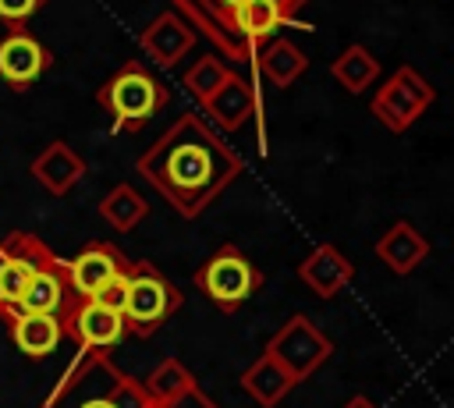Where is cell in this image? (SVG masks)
I'll return each mask as SVG.
<instances>
[{"label":"cell","mask_w":454,"mask_h":408,"mask_svg":"<svg viewBox=\"0 0 454 408\" xmlns=\"http://www.w3.org/2000/svg\"><path fill=\"white\" fill-rule=\"evenodd\" d=\"M241 156L199 117L181 114L135 163V170L184 216H199L238 174Z\"/></svg>","instance_id":"cell-1"},{"label":"cell","mask_w":454,"mask_h":408,"mask_svg":"<svg viewBox=\"0 0 454 408\" xmlns=\"http://www.w3.org/2000/svg\"><path fill=\"white\" fill-rule=\"evenodd\" d=\"M96 103L110 114V131L121 135L149 124L170 103V92L142 60H124L96 89Z\"/></svg>","instance_id":"cell-2"},{"label":"cell","mask_w":454,"mask_h":408,"mask_svg":"<svg viewBox=\"0 0 454 408\" xmlns=\"http://www.w3.org/2000/svg\"><path fill=\"white\" fill-rule=\"evenodd\" d=\"M199 291L223 312H238L259 287H262V273L248 263V255L238 245H220L195 273Z\"/></svg>","instance_id":"cell-3"},{"label":"cell","mask_w":454,"mask_h":408,"mask_svg":"<svg viewBox=\"0 0 454 408\" xmlns=\"http://www.w3.org/2000/svg\"><path fill=\"white\" fill-rule=\"evenodd\" d=\"M181 291L149 263L131 266L128 294H124V323L135 333H153L170 312H177Z\"/></svg>","instance_id":"cell-4"},{"label":"cell","mask_w":454,"mask_h":408,"mask_svg":"<svg viewBox=\"0 0 454 408\" xmlns=\"http://www.w3.org/2000/svg\"><path fill=\"white\" fill-rule=\"evenodd\" d=\"M270 358H277L291 376H294V383L298 380H305V376H312L330 355H333V341L309 319V316H291L270 341H266V348H262Z\"/></svg>","instance_id":"cell-5"},{"label":"cell","mask_w":454,"mask_h":408,"mask_svg":"<svg viewBox=\"0 0 454 408\" xmlns=\"http://www.w3.org/2000/svg\"><path fill=\"white\" fill-rule=\"evenodd\" d=\"M433 99H436L433 85H429L411 64H401V67L380 85V92L372 96L369 106H372V117H376L387 131L401 135V131L411 128V121H415Z\"/></svg>","instance_id":"cell-6"},{"label":"cell","mask_w":454,"mask_h":408,"mask_svg":"<svg viewBox=\"0 0 454 408\" xmlns=\"http://www.w3.org/2000/svg\"><path fill=\"white\" fill-rule=\"evenodd\" d=\"M53 67L50 46H43L28 28L25 32H7L0 39V82L14 92L32 89L46 71Z\"/></svg>","instance_id":"cell-7"},{"label":"cell","mask_w":454,"mask_h":408,"mask_svg":"<svg viewBox=\"0 0 454 408\" xmlns=\"http://www.w3.org/2000/svg\"><path fill=\"white\" fill-rule=\"evenodd\" d=\"M60 270H64V280H67L71 294L85 302V298H96L110 280H117V277L128 273L131 266H128V259H124L117 248L96 241V245L82 248V252H78L71 263H64Z\"/></svg>","instance_id":"cell-8"},{"label":"cell","mask_w":454,"mask_h":408,"mask_svg":"<svg viewBox=\"0 0 454 408\" xmlns=\"http://www.w3.org/2000/svg\"><path fill=\"white\" fill-rule=\"evenodd\" d=\"M46 263H53L46 255V248L35 238H25V234H14L0 248V309L4 312L14 309V302L21 298L28 280L35 277V270H43Z\"/></svg>","instance_id":"cell-9"},{"label":"cell","mask_w":454,"mask_h":408,"mask_svg":"<svg viewBox=\"0 0 454 408\" xmlns=\"http://www.w3.org/2000/svg\"><path fill=\"white\" fill-rule=\"evenodd\" d=\"M138 46L145 50V57L160 67H174L192 46H195V28L177 14V11H163L156 14L142 32H138Z\"/></svg>","instance_id":"cell-10"},{"label":"cell","mask_w":454,"mask_h":408,"mask_svg":"<svg viewBox=\"0 0 454 408\" xmlns=\"http://www.w3.org/2000/svg\"><path fill=\"white\" fill-rule=\"evenodd\" d=\"M67 330H71L89 351H106V348L121 344V337L128 333V323H124L121 312H114V309H106V305L85 298V302H78V305L71 309Z\"/></svg>","instance_id":"cell-11"},{"label":"cell","mask_w":454,"mask_h":408,"mask_svg":"<svg viewBox=\"0 0 454 408\" xmlns=\"http://www.w3.org/2000/svg\"><path fill=\"white\" fill-rule=\"evenodd\" d=\"M32 177L50 192V195H67L82 177H85V160L74 153L67 142H50L35 160H32Z\"/></svg>","instance_id":"cell-12"},{"label":"cell","mask_w":454,"mask_h":408,"mask_svg":"<svg viewBox=\"0 0 454 408\" xmlns=\"http://www.w3.org/2000/svg\"><path fill=\"white\" fill-rule=\"evenodd\" d=\"M294 11H298V7H294L291 0H248L245 7L231 11V21H234L238 35H241L252 50H259L262 43H270V39L280 32V25L291 21Z\"/></svg>","instance_id":"cell-13"},{"label":"cell","mask_w":454,"mask_h":408,"mask_svg":"<svg viewBox=\"0 0 454 408\" xmlns=\"http://www.w3.org/2000/svg\"><path fill=\"white\" fill-rule=\"evenodd\" d=\"M67 291L71 287L64 280V270L57 263H46L43 270H35V277L28 280V287L7 316H60L67 305Z\"/></svg>","instance_id":"cell-14"},{"label":"cell","mask_w":454,"mask_h":408,"mask_svg":"<svg viewBox=\"0 0 454 408\" xmlns=\"http://www.w3.org/2000/svg\"><path fill=\"white\" fill-rule=\"evenodd\" d=\"M202 110L216 121V128L223 131H238L255 110H259V92L241 78V75H227V82L202 103Z\"/></svg>","instance_id":"cell-15"},{"label":"cell","mask_w":454,"mask_h":408,"mask_svg":"<svg viewBox=\"0 0 454 408\" xmlns=\"http://www.w3.org/2000/svg\"><path fill=\"white\" fill-rule=\"evenodd\" d=\"M298 277L319 298H333V294H340V287H348V280L355 277V266L333 245H319V248H312V255H305V263L298 266Z\"/></svg>","instance_id":"cell-16"},{"label":"cell","mask_w":454,"mask_h":408,"mask_svg":"<svg viewBox=\"0 0 454 408\" xmlns=\"http://www.w3.org/2000/svg\"><path fill=\"white\" fill-rule=\"evenodd\" d=\"M376 255H380L394 273H411V270L429 255V241H426L408 220H397V224L376 241Z\"/></svg>","instance_id":"cell-17"},{"label":"cell","mask_w":454,"mask_h":408,"mask_svg":"<svg viewBox=\"0 0 454 408\" xmlns=\"http://www.w3.org/2000/svg\"><path fill=\"white\" fill-rule=\"evenodd\" d=\"M241 387L262 404V408H273V404H280L287 394H291V387H294V376L277 362V358H270L266 351L241 373Z\"/></svg>","instance_id":"cell-18"},{"label":"cell","mask_w":454,"mask_h":408,"mask_svg":"<svg viewBox=\"0 0 454 408\" xmlns=\"http://www.w3.org/2000/svg\"><path fill=\"white\" fill-rule=\"evenodd\" d=\"M255 64H259V71H262L273 85L287 89V85L309 67V57L301 53L298 43H291V39H284V35H273V39L262 43V50L255 53Z\"/></svg>","instance_id":"cell-19"},{"label":"cell","mask_w":454,"mask_h":408,"mask_svg":"<svg viewBox=\"0 0 454 408\" xmlns=\"http://www.w3.org/2000/svg\"><path fill=\"white\" fill-rule=\"evenodd\" d=\"M64 323L60 316H11V337L21 355L43 358L60 344Z\"/></svg>","instance_id":"cell-20"},{"label":"cell","mask_w":454,"mask_h":408,"mask_svg":"<svg viewBox=\"0 0 454 408\" xmlns=\"http://www.w3.org/2000/svg\"><path fill=\"white\" fill-rule=\"evenodd\" d=\"M188 390H195V380H192V373L177 362V358H167V362H160L156 369H153V376L145 380V401L153 404V408H170L174 401H181Z\"/></svg>","instance_id":"cell-21"},{"label":"cell","mask_w":454,"mask_h":408,"mask_svg":"<svg viewBox=\"0 0 454 408\" xmlns=\"http://www.w3.org/2000/svg\"><path fill=\"white\" fill-rule=\"evenodd\" d=\"M330 75H333L348 92H365V89L376 82V75H380V60H376L365 46L351 43V46L330 64Z\"/></svg>","instance_id":"cell-22"},{"label":"cell","mask_w":454,"mask_h":408,"mask_svg":"<svg viewBox=\"0 0 454 408\" xmlns=\"http://www.w3.org/2000/svg\"><path fill=\"white\" fill-rule=\"evenodd\" d=\"M99 213H103L106 224H114L117 231H131V227L149 213V202H145L131 184H114V188L103 195Z\"/></svg>","instance_id":"cell-23"},{"label":"cell","mask_w":454,"mask_h":408,"mask_svg":"<svg viewBox=\"0 0 454 408\" xmlns=\"http://www.w3.org/2000/svg\"><path fill=\"white\" fill-rule=\"evenodd\" d=\"M227 64L220 60V57H199L188 71H184V89L199 99V103H206L223 82H227Z\"/></svg>","instance_id":"cell-24"},{"label":"cell","mask_w":454,"mask_h":408,"mask_svg":"<svg viewBox=\"0 0 454 408\" xmlns=\"http://www.w3.org/2000/svg\"><path fill=\"white\" fill-rule=\"evenodd\" d=\"M50 0H0V25L7 32H25L28 21L46 7Z\"/></svg>","instance_id":"cell-25"},{"label":"cell","mask_w":454,"mask_h":408,"mask_svg":"<svg viewBox=\"0 0 454 408\" xmlns=\"http://www.w3.org/2000/svg\"><path fill=\"white\" fill-rule=\"evenodd\" d=\"M131 273V270H128ZM128 273H121L117 280H110L92 302H99V305H106V309H114V312H121L124 316V294H128Z\"/></svg>","instance_id":"cell-26"},{"label":"cell","mask_w":454,"mask_h":408,"mask_svg":"<svg viewBox=\"0 0 454 408\" xmlns=\"http://www.w3.org/2000/svg\"><path fill=\"white\" fill-rule=\"evenodd\" d=\"M170 408H216V404H213L206 394H199V390H188V394H184L181 401H174Z\"/></svg>","instance_id":"cell-27"},{"label":"cell","mask_w":454,"mask_h":408,"mask_svg":"<svg viewBox=\"0 0 454 408\" xmlns=\"http://www.w3.org/2000/svg\"><path fill=\"white\" fill-rule=\"evenodd\" d=\"M344 408H380L372 397H365V394H355V397H348L344 401Z\"/></svg>","instance_id":"cell-28"},{"label":"cell","mask_w":454,"mask_h":408,"mask_svg":"<svg viewBox=\"0 0 454 408\" xmlns=\"http://www.w3.org/2000/svg\"><path fill=\"white\" fill-rule=\"evenodd\" d=\"M291 4H294V7H301V4H305V0H291Z\"/></svg>","instance_id":"cell-29"}]
</instances>
